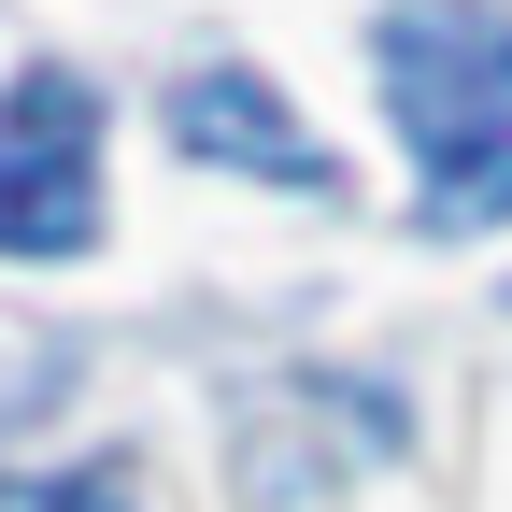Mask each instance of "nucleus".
<instances>
[{"instance_id":"obj_1","label":"nucleus","mask_w":512,"mask_h":512,"mask_svg":"<svg viewBox=\"0 0 512 512\" xmlns=\"http://www.w3.org/2000/svg\"><path fill=\"white\" fill-rule=\"evenodd\" d=\"M370 57L413 143L427 228H498L512 214V15L498 0H384Z\"/></svg>"},{"instance_id":"obj_2","label":"nucleus","mask_w":512,"mask_h":512,"mask_svg":"<svg viewBox=\"0 0 512 512\" xmlns=\"http://www.w3.org/2000/svg\"><path fill=\"white\" fill-rule=\"evenodd\" d=\"M100 242V100L72 72H29L0 100V256H86Z\"/></svg>"},{"instance_id":"obj_3","label":"nucleus","mask_w":512,"mask_h":512,"mask_svg":"<svg viewBox=\"0 0 512 512\" xmlns=\"http://www.w3.org/2000/svg\"><path fill=\"white\" fill-rule=\"evenodd\" d=\"M171 143L185 157H242V171H271V185H328V157L285 128V100L256 86V72H185L171 86Z\"/></svg>"}]
</instances>
